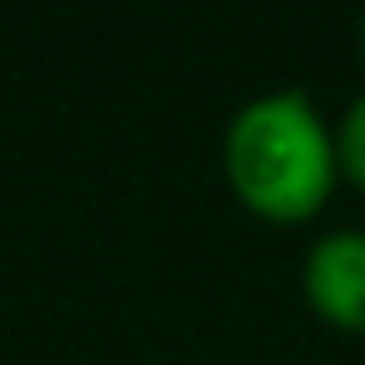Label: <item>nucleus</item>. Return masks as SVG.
Returning <instances> with one entry per match:
<instances>
[{"mask_svg":"<svg viewBox=\"0 0 365 365\" xmlns=\"http://www.w3.org/2000/svg\"><path fill=\"white\" fill-rule=\"evenodd\" d=\"M360 51H365V16H360Z\"/></svg>","mask_w":365,"mask_h":365,"instance_id":"20e7f679","label":"nucleus"},{"mask_svg":"<svg viewBox=\"0 0 365 365\" xmlns=\"http://www.w3.org/2000/svg\"><path fill=\"white\" fill-rule=\"evenodd\" d=\"M305 290L325 320L365 330V230L340 225L320 235L305 255Z\"/></svg>","mask_w":365,"mask_h":365,"instance_id":"f03ea898","label":"nucleus"},{"mask_svg":"<svg viewBox=\"0 0 365 365\" xmlns=\"http://www.w3.org/2000/svg\"><path fill=\"white\" fill-rule=\"evenodd\" d=\"M225 170L245 205L280 220L310 215L335 180V130L305 91H265L230 115Z\"/></svg>","mask_w":365,"mask_h":365,"instance_id":"f257e3e1","label":"nucleus"},{"mask_svg":"<svg viewBox=\"0 0 365 365\" xmlns=\"http://www.w3.org/2000/svg\"><path fill=\"white\" fill-rule=\"evenodd\" d=\"M335 165H345L365 185V91L345 106V115L335 125Z\"/></svg>","mask_w":365,"mask_h":365,"instance_id":"7ed1b4c3","label":"nucleus"}]
</instances>
